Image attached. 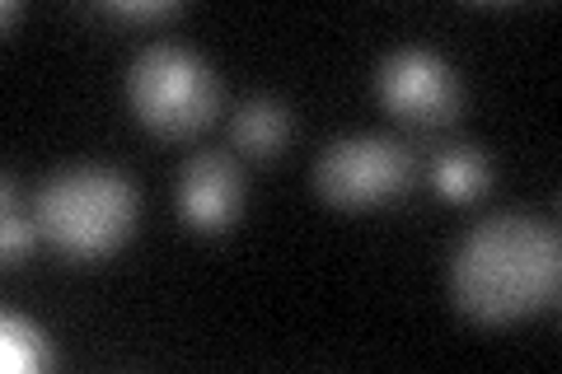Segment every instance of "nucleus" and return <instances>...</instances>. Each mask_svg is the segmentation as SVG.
I'll return each instance as SVG.
<instances>
[{
  "instance_id": "obj_1",
  "label": "nucleus",
  "mask_w": 562,
  "mask_h": 374,
  "mask_svg": "<svg viewBox=\"0 0 562 374\" xmlns=\"http://www.w3.org/2000/svg\"><path fill=\"white\" fill-rule=\"evenodd\" d=\"M558 229L525 211H497L469 229L450 258V295L473 324L502 328L558 299Z\"/></svg>"
},
{
  "instance_id": "obj_2",
  "label": "nucleus",
  "mask_w": 562,
  "mask_h": 374,
  "mask_svg": "<svg viewBox=\"0 0 562 374\" xmlns=\"http://www.w3.org/2000/svg\"><path fill=\"white\" fill-rule=\"evenodd\" d=\"M38 235L70 262H103L136 235L140 192L109 165L57 169L33 197Z\"/></svg>"
},
{
  "instance_id": "obj_3",
  "label": "nucleus",
  "mask_w": 562,
  "mask_h": 374,
  "mask_svg": "<svg viewBox=\"0 0 562 374\" xmlns=\"http://www.w3.org/2000/svg\"><path fill=\"white\" fill-rule=\"evenodd\" d=\"M127 109L160 140H192L221 109V76L183 43H150L127 66Z\"/></svg>"
},
{
  "instance_id": "obj_4",
  "label": "nucleus",
  "mask_w": 562,
  "mask_h": 374,
  "mask_svg": "<svg viewBox=\"0 0 562 374\" xmlns=\"http://www.w3.org/2000/svg\"><path fill=\"white\" fill-rule=\"evenodd\" d=\"M413 150L394 136L361 132V136H338L314 165V188L319 197L342 206V211H375L398 202L413 188Z\"/></svg>"
},
{
  "instance_id": "obj_5",
  "label": "nucleus",
  "mask_w": 562,
  "mask_h": 374,
  "mask_svg": "<svg viewBox=\"0 0 562 374\" xmlns=\"http://www.w3.org/2000/svg\"><path fill=\"white\" fill-rule=\"evenodd\" d=\"M380 103L408 127H446L464 109V84L441 52L431 47H394L380 61Z\"/></svg>"
},
{
  "instance_id": "obj_6",
  "label": "nucleus",
  "mask_w": 562,
  "mask_h": 374,
  "mask_svg": "<svg viewBox=\"0 0 562 374\" xmlns=\"http://www.w3.org/2000/svg\"><path fill=\"white\" fill-rule=\"evenodd\" d=\"M173 202L192 235H225L244 211V169L225 150H198L179 169Z\"/></svg>"
},
{
  "instance_id": "obj_7",
  "label": "nucleus",
  "mask_w": 562,
  "mask_h": 374,
  "mask_svg": "<svg viewBox=\"0 0 562 374\" xmlns=\"http://www.w3.org/2000/svg\"><path fill=\"white\" fill-rule=\"evenodd\" d=\"M231 136H235V146L244 155L272 159L277 150H286V140H291V109L281 99L258 94L249 103H239V113L231 122Z\"/></svg>"
},
{
  "instance_id": "obj_8",
  "label": "nucleus",
  "mask_w": 562,
  "mask_h": 374,
  "mask_svg": "<svg viewBox=\"0 0 562 374\" xmlns=\"http://www.w3.org/2000/svg\"><path fill=\"white\" fill-rule=\"evenodd\" d=\"M431 188L441 192L446 202L464 206V202H479L483 192L492 188V165L479 146H450L431 159Z\"/></svg>"
},
{
  "instance_id": "obj_9",
  "label": "nucleus",
  "mask_w": 562,
  "mask_h": 374,
  "mask_svg": "<svg viewBox=\"0 0 562 374\" xmlns=\"http://www.w3.org/2000/svg\"><path fill=\"white\" fill-rule=\"evenodd\" d=\"M47 365H57V347L52 337L24 314H5L0 318V370L5 374H38Z\"/></svg>"
},
{
  "instance_id": "obj_10",
  "label": "nucleus",
  "mask_w": 562,
  "mask_h": 374,
  "mask_svg": "<svg viewBox=\"0 0 562 374\" xmlns=\"http://www.w3.org/2000/svg\"><path fill=\"white\" fill-rule=\"evenodd\" d=\"M38 239H43L38 220L14 211V173H5V225H0V258H5V267H20Z\"/></svg>"
},
{
  "instance_id": "obj_11",
  "label": "nucleus",
  "mask_w": 562,
  "mask_h": 374,
  "mask_svg": "<svg viewBox=\"0 0 562 374\" xmlns=\"http://www.w3.org/2000/svg\"><path fill=\"white\" fill-rule=\"evenodd\" d=\"M109 20H122V24H150V20H169V14H179V5L173 0H155V5H109L103 10Z\"/></svg>"
},
{
  "instance_id": "obj_12",
  "label": "nucleus",
  "mask_w": 562,
  "mask_h": 374,
  "mask_svg": "<svg viewBox=\"0 0 562 374\" xmlns=\"http://www.w3.org/2000/svg\"><path fill=\"white\" fill-rule=\"evenodd\" d=\"M20 14H24V5H20V0H5V29H10L14 20H20Z\"/></svg>"
}]
</instances>
